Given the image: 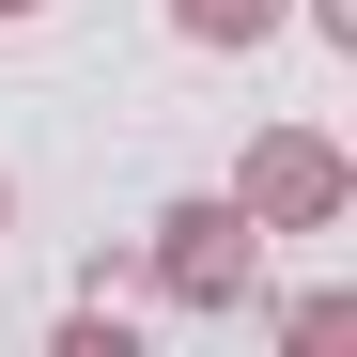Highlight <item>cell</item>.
<instances>
[{
    "label": "cell",
    "mask_w": 357,
    "mask_h": 357,
    "mask_svg": "<svg viewBox=\"0 0 357 357\" xmlns=\"http://www.w3.org/2000/svg\"><path fill=\"white\" fill-rule=\"evenodd\" d=\"M233 218L249 233H342L357 218V155L326 125H264L249 155H233Z\"/></svg>",
    "instance_id": "obj_1"
},
{
    "label": "cell",
    "mask_w": 357,
    "mask_h": 357,
    "mask_svg": "<svg viewBox=\"0 0 357 357\" xmlns=\"http://www.w3.org/2000/svg\"><path fill=\"white\" fill-rule=\"evenodd\" d=\"M16 16H47V0H0V31H16Z\"/></svg>",
    "instance_id": "obj_5"
},
{
    "label": "cell",
    "mask_w": 357,
    "mask_h": 357,
    "mask_svg": "<svg viewBox=\"0 0 357 357\" xmlns=\"http://www.w3.org/2000/svg\"><path fill=\"white\" fill-rule=\"evenodd\" d=\"M295 16H311V31H326V47H357V0H295Z\"/></svg>",
    "instance_id": "obj_4"
},
{
    "label": "cell",
    "mask_w": 357,
    "mask_h": 357,
    "mask_svg": "<svg viewBox=\"0 0 357 357\" xmlns=\"http://www.w3.org/2000/svg\"><path fill=\"white\" fill-rule=\"evenodd\" d=\"M249 280H264V233L233 218V187H187L155 218V295H171V311L218 326V311H249Z\"/></svg>",
    "instance_id": "obj_2"
},
{
    "label": "cell",
    "mask_w": 357,
    "mask_h": 357,
    "mask_svg": "<svg viewBox=\"0 0 357 357\" xmlns=\"http://www.w3.org/2000/svg\"><path fill=\"white\" fill-rule=\"evenodd\" d=\"M295 16V0H171V31H187V47H264Z\"/></svg>",
    "instance_id": "obj_3"
},
{
    "label": "cell",
    "mask_w": 357,
    "mask_h": 357,
    "mask_svg": "<svg viewBox=\"0 0 357 357\" xmlns=\"http://www.w3.org/2000/svg\"><path fill=\"white\" fill-rule=\"evenodd\" d=\"M0 233H16V187H0Z\"/></svg>",
    "instance_id": "obj_6"
}]
</instances>
